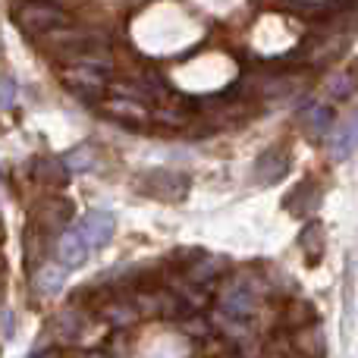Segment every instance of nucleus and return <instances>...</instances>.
<instances>
[{"label":"nucleus","mask_w":358,"mask_h":358,"mask_svg":"<svg viewBox=\"0 0 358 358\" xmlns=\"http://www.w3.org/2000/svg\"><path fill=\"white\" fill-rule=\"evenodd\" d=\"M10 16H13V25L31 38H50L73 25L69 13L60 3H54V0H16Z\"/></svg>","instance_id":"f257e3e1"},{"label":"nucleus","mask_w":358,"mask_h":358,"mask_svg":"<svg viewBox=\"0 0 358 358\" xmlns=\"http://www.w3.org/2000/svg\"><path fill=\"white\" fill-rule=\"evenodd\" d=\"M107 73H110V66L107 63H73V66L63 73V82H66V88H73L76 94H101L107 88Z\"/></svg>","instance_id":"f03ea898"},{"label":"nucleus","mask_w":358,"mask_h":358,"mask_svg":"<svg viewBox=\"0 0 358 358\" xmlns=\"http://www.w3.org/2000/svg\"><path fill=\"white\" fill-rule=\"evenodd\" d=\"M142 189L148 195L161 198V201H179L189 192V176L176 173V170H155V173L145 176Z\"/></svg>","instance_id":"7ed1b4c3"},{"label":"nucleus","mask_w":358,"mask_h":358,"mask_svg":"<svg viewBox=\"0 0 358 358\" xmlns=\"http://www.w3.org/2000/svg\"><path fill=\"white\" fill-rule=\"evenodd\" d=\"M101 110L107 117L120 120V123H148V107L138 98H129V94H113V98L101 101Z\"/></svg>","instance_id":"20e7f679"},{"label":"nucleus","mask_w":358,"mask_h":358,"mask_svg":"<svg viewBox=\"0 0 358 358\" xmlns=\"http://www.w3.org/2000/svg\"><path fill=\"white\" fill-rule=\"evenodd\" d=\"M88 252H92V245H88V239L82 236V229L76 227V229H66V233L57 239V261H60L63 267H79V264H85V258H88Z\"/></svg>","instance_id":"39448f33"},{"label":"nucleus","mask_w":358,"mask_h":358,"mask_svg":"<svg viewBox=\"0 0 358 358\" xmlns=\"http://www.w3.org/2000/svg\"><path fill=\"white\" fill-rule=\"evenodd\" d=\"M79 229H82V236L88 239V245L101 248V245H107V242L113 239L117 220H113V214H107V210H92V214L79 223Z\"/></svg>","instance_id":"423d86ee"},{"label":"nucleus","mask_w":358,"mask_h":358,"mask_svg":"<svg viewBox=\"0 0 358 358\" xmlns=\"http://www.w3.org/2000/svg\"><path fill=\"white\" fill-rule=\"evenodd\" d=\"M286 170H289L286 151L283 148H271V151H264V155L258 157V164H255V179L264 182V185H271V182H280V179L286 176Z\"/></svg>","instance_id":"0eeeda50"},{"label":"nucleus","mask_w":358,"mask_h":358,"mask_svg":"<svg viewBox=\"0 0 358 358\" xmlns=\"http://www.w3.org/2000/svg\"><path fill=\"white\" fill-rule=\"evenodd\" d=\"M355 145H358V113L330 138V157H334V161H346L355 151Z\"/></svg>","instance_id":"6e6552de"},{"label":"nucleus","mask_w":358,"mask_h":358,"mask_svg":"<svg viewBox=\"0 0 358 358\" xmlns=\"http://www.w3.org/2000/svg\"><path fill=\"white\" fill-rule=\"evenodd\" d=\"M252 292H245V289H229L227 296H223V311H227L229 317H248L252 315Z\"/></svg>","instance_id":"1a4fd4ad"},{"label":"nucleus","mask_w":358,"mask_h":358,"mask_svg":"<svg viewBox=\"0 0 358 358\" xmlns=\"http://www.w3.org/2000/svg\"><path fill=\"white\" fill-rule=\"evenodd\" d=\"M305 126L311 129V136H324V132L334 126V110L324 104H311L305 110Z\"/></svg>","instance_id":"9d476101"},{"label":"nucleus","mask_w":358,"mask_h":358,"mask_svg":"<svg viewBox=\"0 0 358 358\" xmlns=\"http://www.w3.org/2000/svg\"><path fill=\"white\" fill-rule=\"evenodd\" d=\"M317 233H321V223L311 220L308 227L302 229V236H299V242H302V248H305V258H308V264H317V261H321V245H315V236Z\"/></svg>","instance_id":"9b49d317"},{"label":"nucleus","mask_w":358,"mask_h":358,"mask_svg":"<svg viewBox=\"0 0 358 358\" xmlns=\"http://www.w3.org/2000/svg\"><path fill=\"white\" fill-rule=\"evenodd\" d=\"M66 271H69V267H63V264H50V267H44L41 277H38V289H44V292H57V289L63 286V280H66Z\"/></svg>","instance_id":"f8f14e48"},{"label":"nucleus","mask_w":358,"mask_h":358,"mask_svg":"<svg viewBox=\"0 0 358 358\" xmlns=\"http://www.w3.org/2000/svg\"><path fill=\"white\" fill-rule=\"evenodd\" d=\"M66 167L73 170V173H85V170L94 167V151L92 145H79V148L73 151V155L66 157Z\"/></svg>","instance_id":"ddd939ff"},{"label":"nucleus","mask_w":358,"mask_h":358,"mask_svg":"<svg viewBox=\"0 0 358 358\" xmlns=\"http://www.w3.org/2000/svg\"><path fill=\"white\" fill-rule=\"evenodd\" d=\"M352 88H355L352 73H336V76H330V82H327V92L334 94V98H346Z\"/></svg>","instance_id":"4468645a"},{"label":"nucleus","mask_w":358,"mask_h":358,"mask_svg":"<svg viewBox=\"0 0 358 358\" xmlns=\"http://www.w3.org/2000/svg\"><path fill=\"white\" fill-rule=\"evenodd\" d=\"M38 179H44V182H50V185H63L66 182V173H57L60 170V164L57 161H38Z\"/></svg>","instance_id":"2eb2a0df"},{"label":"nucleus","mask_w":358,"mask_h":358,"mask_svg":"<svg viewBox=\"0 0 358 358\" xmlns=\"http://www.w3.org/2000/svg\"><path fill=\"white\" fill-rule=\"evenodd\" d=\"M13 94H16V82H13L10 73H3V110L13 107Z\"/></svg>","instance_id":"dca6fc26"},{"label":"nucleus","mask_w":358,"mask_h":358,"mask_svg":"<svg viewBox=\"0 0 358 358\" xmlns=\"http://www.w3.org/2000/svg\"><path fill=\"white\" fill-rule=\"evenodd\" d=\"M10 334H13V311L3 308V336L6 340H10Z\"/></svg>","instance_id":"f3484780"}]
</instances>
